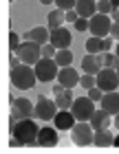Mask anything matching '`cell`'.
I'll use <instances>...</instances> for the list:
<instances>
[{
  "label": "cell",
  "instance_id": "obj_40",
  "mask_svg": "<svg viewBox=\"0 0 119 154\" xmlns=\"http://www.w3.org/2000/svg\"><path fill=\"white\" fill-rule=\"evenodd\" d=\"M42 5H51V2H55V0H40Z\"/></svg>",
  "mask_w": 119,
  "mask_h": 154
},
{
  "label": "cell",
  "instance_id": "obj_27",
  "mask_svg": "<svg viewBox=\"0 0 119 154\" xmlns=\"http://www.w3.org/2000/svg\"><path fill=\"white\" fill-rule=\"evenodd\" d=\"M97 11H99V13H106V16H108V13L113 11L110 0H97Z\"/></svg>",
  "mask_w": 119,
  "mask_h": 154
},
{
  "label": "cell",
  "instance_id": "obj_42",
  "mask_svg": "<svg viewBox=\"0 0 119 154\" xmlns=\"http://www.w3.org/2000/svg\"><path fill=\"white\" fill-rule=\"evenodd\" d=\"M115 125H117V130H119V115H115Z\"/></svg>",
  "mask_w": 119,
  "mask_h": 154
},
{
  "label": "cell",
  "instance_id": "obj_10",
  "mask_svg": "<svg viewBox=\"0 0 119 154\" xmlns=\"http://www.w3.org/2000/svg\"><path fill=\"white\" fill-rule=\"evenodd\" d=\"M97 77V86H99L104 93H110V90L119 88V75H117V68H102L99 73L95 75Z\"/></svg>",
  "mask_w": 119,
  "mask_h": 154
},
{
  "label": "cell",
  "instance_id": "obj_1",
  "mask_svg": "<svg viewBox=\"0 0 119 154\" xmlns=\"http://www.w3.org/2000/svg\"><path fill=\"white\" fill-rule=\"evenodd\" d=\"M38 123L31 119H20V121H11V134H13V141L16 143H22V145H31L38 141Z\"/></svg>",
  "mask_w": 119,
  "mask_h": 154
},
{
  "label": "cell",
  "instance_id": "obj_6",
  "mask_svg": "<svg viewBox=\"0 0 119 154\" xmlns=\"http://www.w3.org/2000/svg\"><path fill=\"white\" fill-rule=\"evenodd\" d=\"M36 75L40 82H53L55 77H58V62H55V57H42L36 66Z\"/></svg>",
  "mask_w": 119,
  "mask_h": 154
},
{
  "label": "cell",
  "instance_id": "obj_41",
  "mask_svg": "<svg viewBox=\"0 0 119 154\" xmlns=\"http://www.w3.org/2000/svg\"><path fill=\"white\" fill-rule=\"evenodd\" d=\"M113 145H117V148H119V134L115 137V141H113Z\"/></svg>",
  "mask_w": 119,
  "mask_h": 154
},
{
  "label": "cell",
  "instance_id": "obj_28",
  "mask_svg": "<svg viewBox=\"0 0 119 154\" xmlns=\"http://www.w3.org/2000/svg\"><path fill=\"white\" fill-rule=\"evenodd\" d=\"M88 97L93 101H102V97H104V90L99 86H93V88H88Z\"/></svg>",
  "mask_w": 119,
  "mask_h": 154
},
{
  "label": "cell",
  "instance_id": "obj_38",
  "mask_svg": "<svg viewBox=\"0 0 119 154\" xmlns=\"http://www.w3.org/2000/svg\"><path fill=\"white\" fill-rule=\"evenodd\" d=\"M110 18H113L115 22H119V9H113V11H110Z\"/></svg>",
  "mask_w": 119,
  "mask_h": 154
},
{
  "label": "cell",
  "instance_id": "obj_15",
  "mask_svg": "<svg viewBox=\"0 0 119 154\" xmlns=\"http://www.w3.org/2000/svg\"><path fill=\"white\" fill-rule=\"evenodd\" d=\"M24 40H33V42H38V44H49L51 42V29H46V26H33L31 31H27Z\"/></svg>",
  "mask_w": 119,
  "mask_h": 154
},
{
  "label": "cell",
  "instance_id": "obj_20",
  "mask_svg": "<svg viewBox=\"0 0 119 154\" xmlns=\"http://www.w3.org/2000/svg\"><path fill=\"white\" fill-rule=\"evenodd\" d=\"M115 141V137L110 134V130L108 128H104V130H95V134H93V143L95 145H99V148H106V145H110Z\"/></svg>",
  "mask_w": 119,
  "mask_h": 154
},
{
  "label": "cell",
  "instance_id": "obj_34",
  "mask_svg": "<svg viewBox=\"0 0 119 154\" xmlns=\"http://www.w3.org/2000/svg\"><path fill=\"white\" fill-rule=\"evenodd\" d=\"M110 46H113V40H110V38H104V40H102V53L110 51Z\"/></svg>",
  "mask_w": 119,
  "mask_h": 154
},
{
  "label": "cell",
  "instance_id": "obj_22",
  "mask_svg": "<svg viewBox=\"0 0 119 154\" xmlns=\"http://www.w3.org/2000/svg\"><path fill=\"white\" fill-rule=\"evenodd\" d=\"M66 20V11L64 9H53L49 13V29H58L62 26V22Z\"/></svg>",
  "mask_w": 119,
  "mask_h": 154
},
{
  "label": "cell",
  "instance_id": "obj_31",
  "mask_svg": "<svg viewBox=\"0 0 119 154\" xmlns=\"http://www.w3.org/2000/svg\"><path fill=\"white\" fill-rule=\"evenodd\" d=\"M20 44H22V42H20V35H18V33H9V48H11V53L16 51Z\"/></svg>",
  "mask_w": 119,
  "mask_h": 154
},
{
  "label": "cell",
  "instance_id": "obj_5",
  "mask_svg": "<svg viewBox=\"0 0 119 154\" xmlns=\"http://www.w3.org/2000/svg\"><path fill=\"white\" fill-rule=\"evenodd\" d=\"M71 112L75 115L77 121H90V117L95 112V101L90 97H77L71 106Z\"/></svg>",
  "mask_w": 119,
  "mask_h": 154
},
{
  "label": "cell",
  "instance_id": "obj_13",
  "mask_svg": "<svg viewBox=\"0 0 119 154\" xmlns=\"http://www.w3.org/2000/svg\"><path fill=\"white\" fill-rule=\"evenodd\" d=\"M58 130L55 128H49V125H44V128H40L38 132V145H44V148H53V145H58Z\"/></svg>",
  "mask_w": 119,
  "mask_h": 154
},
{
  "label": "cell",
  "instance_id": "obj_30",
  "mask_svg": "<svg viewBox=\"0 0 119 154\" xmlns=\"http://www.w3.org/2000/svg\"><path fill=\"white\" fill-rule=\"evenodd\" d=\"M55 53H58V48H55L51 42H49V44H42V55H44V57H55Z\"/></svg>",
  "mask_w": 119,
  "mask_h": 154
},
{
  "label": "cell",
  "instance_id": "obj_14",
  "mask_svg": "<svg viewBox=\"0 0 119 154\" xmlns=\"http://www.w3.org/2000/svg\"><path fill=\"white\" fill-rule=\"evenodd\" d=\"M58 82H60L64 88H75V86L80 84V75H77V71H75V68L64 66V68L58 73Z\"/></svg>",
  "mask_w": 119,
  "mask_h": 154
},
{
  "label": "cell",
  "instance_id": "obj_24",
  "mask_svg": "<svg viewBox=\"0 0 119 154\" xmlns=\"http://www.w3.org/2000/svg\"><path fill=\"white\" fill-rule=\"evenodd\" d=\"M102 40L104 38H97V35H93V38H88L86 40V51L88 53H102Z\"/></svg>",
  "mask_w": 119,
  "mask_h": 154
},
{
  "label": "cell",
  "instance_id": "obj_18",
  "mask_svg": "<svg viewBox=\"0 0 119 154\" xmlns=\"http://www.w3.org/2000/svg\"><path fill=\"white\" fill-rule=\"evenodd\" d=\"M75 11L80 13V18H93L97 13V0H77Z\"/></svg>",
  "mask_w": 119,
  "mask_h": 154
},
{
  "label": "cell",
  "instance_id": "obj_36",
  "mask_svg": "<svg viewBox=\"0 0 119 154\" xmlns=\"http://www.w3.org/2000/svg\"><path fill=\"white\" fill-rule=\"evenodd\" d=\"M64 90H66V88H64V86H62V84L58 82V84H55V86H53V95H62V93H64Z\"/></svg>",
  "mask_w": 119,
  "mask_h": 154
},
{
  "label": "cell",
  "instance_id": "obj_32",
  "mask_svg": "<svg viewBox=\"0 0 119 154\" xmlns=\"http://www.w3.org/2000/svg\"><path fill=\"white\" fill-rule=\"evenodd\" d=\"M77 20H80V13L75 11V9H68V11H66V22H73V24H75Z\"/></svg>",
  "mask_w": 119,
  "mask_h": 154
},
{
  "label": "cell",
  "instance_id": "obj_19",
  "mask_svg": "<svg viewBox=\"0 0 119 154\" xmlns=\"http://www.w3.org/2000/svg\"><path fill=\"white\" fill-rule=\"evenodd\" d=\"M90 123H93V130H104V128H108V123H110V112L108 110H95L93 117H90Z\"/></svg>",
  "mask_w": 119,
  "mask_h": 154
},
{
  "label": "cell",
  "instance_id": "obj_8",
  "mask_svg": "<svg viewBox=\"0 0 119 154\" xmlns=\"http://www.w3.org/2000/svg\"><path fill=\"white\" fill-rule=\"evenodd\" d=\"M11 121H20V119H31L33 115H36V106L24 99V97H20V99H13L11 101ZM36 119V117H33Z\"/></svg>",
  "mask_w": 119,
  "mask_h": 154
},
{
  "label": "cell",
  "instance_id": "obj_39",
  "mask_svg": "<svg viewBox=\"0 0 119 154\" xmlns=\"http://www.w3.org/2000/svg\"><path fill=\"white\" fill-rule=\"evenodd\" d=\"M110 5H113V9H119V0H110Z\"/></svg>",
  "mask_w": 119,
  "mask_h": 154
},
{
  "label": "cell",
  "instance_id": "obj_35",
  "mask_svg": "<svg viewBox=\"0 0 119 154\" xmlns=\"http://www.w3.org/2000/svg\"><path fill=\"white\" fill-rule=\"evenodd\" d=\"M110 35H113L115 40H119V22H113V26H110Z\"/></svg>",
  "mask_w": 119,
  "mask_h": 154
},
{
  "label": "cell",
  "instance_id": "obj_23",
  "mask_svg": "<svg viewBox=\"0 0 119 154\" xmlns=\"http://www.w3.org/2000/svg\"><path fill=\"white\" fill-rule=\"evenodd\" d=\"M55 62H58V66H60V68L71 66V62H73V53L68 51V48H62V51L55 53Z\"/></svg>",
  "mask_w": 119,
  "mask_h": 154
},
{
  "label": "cell",
  "instance_id": "obj_12",
  "mask_svg": "<svg viewBox=\"0 0 119 154\" xmlns=\"http://www.w3.org/2000/svg\"><path fill=\"white\" fill-rule=\"evenodd\" d=\"M102 64H104V55L102 53H88L86 57L82 60V71L88 73V75H97L102 71Z\"/></svg>",
  "mask_w": 119,
  "mask_h": 154
},
{
  "label": "cell",
  "instance_id": "obj_44",
  "mask_svg": "<svg viewBox=\"0 0 119 154\" xmlns=\"http://www.w3.org/2000/svg\"><path fill=\"white\" fill-rule=\"evenodd\" d=\"M117 75H119V66H117Z\"/></svg>",
  "mask_w": 119,
  "mask_h": 154
},
{
  "label": "cell",
  "instance_id": "obj_17",
  "mask_svg": "<svg viewBox=\"0 0 119 154\" xmlns=\"http://www.w3.org/2000/svg\"><path fill=\"white\" fill-rule=\"evenodd\" d=\"M102 108L104 110H108L110 115H119V93L117 90H110V93H104V97H102Z\"/></svg>",
  "mask_w": 119,
  "mask_h": 154
},
{
  "label": "cell",
  "instance_id": "obj_25",
  "mask_svg": "<svg viewBox=\"0 0 119 154\" xmlns=\"http://www.w3.org/2000/svg\"><path fill=\"white\" fill-rule=\"evenodd\" d=\"M80 84H82V86L88 90V88L97 86V77H95V75H88V73H86V75H82V77H80Z\"/></svg>",
  "mask_w": 119,
  "mask_h": 154
},
{
  "label": "cell",
  "instance_id": "obj_43",
  "mask_svg": "<svg viewBox=\"0 0 119 154\" xmlns=\"http://www.w3.org/2000/svg\"><path fill=\"white\" fill-rule=\"evenodd\" d=\"M115 53H117V57H119V44H117V48H115Z\"/></svg>",
  "mask_w": 119,
  "mask_h": 154
},
{
  "label": "cell",
  "instance_id": "obj_33",
  "mask_svg": "<svg viewBox=\"0 0 119 154\" xmlns=\"http://www.w3.org/2000/svg\"><path fill=\"white\" fill-rule=\"evenodd\" d=\"M75 29L77 31H88V18H80L77 22H75Z\"/></svg>",
  "mask_w": 119,
  "mask_h": 154
},
{
  "label": "cell",
  "instance_id": "obj_7",
  "mask_svg": "<svg viewBox=\"0 0 119 154\" xmlns=\"http://www.w3.org/2000/svg\"><path fill=\"white\" fill-rule=\"evenodd\" d=\"M58 103H55V99H46V97H38V106H36V119H40V121H53L55 115H58Z\"/></svg>",
  "mask_w": 119,
  "mask_h": 154
},
{
  "label": "cell",
  "instance_id": "obj_11",
  "mask_svg": "<svg viewBox=\"0 0 119 154\" xmlns=\"http://www.w3.org/2000/svg\"><path fill=\"white\" fill-rule=\"evenodd\" d=\"M73 42V35L71 31L64 29V26H58V29H51V44L58 48V51H62V48H68Z\"/></svg>",
  "mask_w": 119,
  "mask_h": 154
},
{
  "label": "cell",
  "instance_id": "obj_26",
  "mask_svg": "<svg viewBox=\"0 0 119 154\" xmlns=\"http://www.w3.org/2000/svg\"><path fill=\"white\" fill-rule=\"evenodd\" d=\"M104 64H106L108 68H117V66H119L117 53H106V55H104Z\"/></svg>",
  "mask_w": 119,
  "mask_h": 154
},
{
  "label": "cell",
  "instance_id": "obj_3",
  "mask_svg": "<svg viewBox=\"0 0 119 154\" xmlns=\"http://www.w3.org/2000/svg\"><path fill=\"white\" fill-rule=\"evenodd\" d=\"M13 53H16L24 64H31V66H36L38 62L44 57V55H42V44H38V42H33V40H24Z\"/></svg>",
  "mask_w": 119,
  "mask_h": 154
},
{
  "label": "cell",
  "instance_id": "obj_16",
  "mask_svg": "<svg viewBox=\"0 0 119 154\" xmlns=\"http://www.w3.org/2000/svg\"><path fill=\"white\" fill-rule=\"evenodd\" d=\"M55 128L58 130H71L73 125H75V115L71 112V110H58V115H55Z\"/></svg>",
  "mask_w": 119,
  "mask_h": 154
},
{
  "label": "cell",
  "instance_id": "obj_4",
  "mask_svg": "<svg viewBox=\"0 0 119 154\" xmlns=\"http://www.w3.org/2000/svg\"><path fill=\"white\" fill-rule=\"evenodd\" d=\"M110 26H113V22H110V16H106V13L97 11L93 18H88V31H90V35L106 38V35H110Z\"/></svg>",
  "mask_w": 119,
  "mask_h": 154
},
{
  "label": "cell",
  "instance_id": "obj_29",
  "mask_svg": "<svg viewBox=\"0 0 119 154\" xmlns=\"http://www.w3.org/2000/svg\"><path fill=\"white\" fill-rule=\"evenodd\" d=\"M55 5H58V9H75V5H77V0H55Z\"/></svg>",
  "mask_w": 119,
  "mask_h": 154
},
{
  "label": "cell",
  "instance_id": "obj_37",
  "mask_svg": "<svg viewBox=\"0 0 119 154\" xmlns=\"http://www.w3.org/2000/svg\"><path fill=\"white\" fill-rule=\"evenodd\" d=\"M20 62H22V60H20V57H18V55H16V53H13V55H11V66H18V64H20Z\"/></svg>",
  "mask_w": 119,
  "mask_h": 154
},
{
  "label": "cell",
  "instance_id": "obj_9",
  "mask_svg": "<svg viewBox=\"0 0 119 154\" xmlns=\"http://www.w3.org/2000/svg\"><path fill=\"white\" fill-rule=\"evenodd\" d=\"M93 125L86 123V121H80V123H75L73 128H71V141L73 143H77V145H88V143H93Z\"/></svg>",
  "mask_w": 119,
  "mask_h": 154
},
{
  "label": "cell",
  "instance_id": "obj_21",
  "mask_svg": "<svg viewBox=\"0 0 119 154\" xmlns=\"http://www.w3.org/2000/svg\"><path fill=\"white\" fill-rule=\"evenodd\" d=\"M73 101H75V97H73V90L71 88H66L62 95H55V103H58L60 110H71Z\"/></svg>",
  "mask_w": 119,
  "mask_h": 154
},
{
  "label": "cell",
  "instance_id": "obj_2",
  "mask_svg": "<svg viewBox=\"0 0 119 154\" xmlns=\"http://www.w3.org/2000/svg\"><path fill=\"white\" fill-rule=\"evenodd\" d=\"M38 75H36V68L31 64H24V62H20L18 66H11V84L16 88H33V84H36Z\"/></svg>",
  "mask_w": 119,
  "mask_h": 154
}]
</instances>
